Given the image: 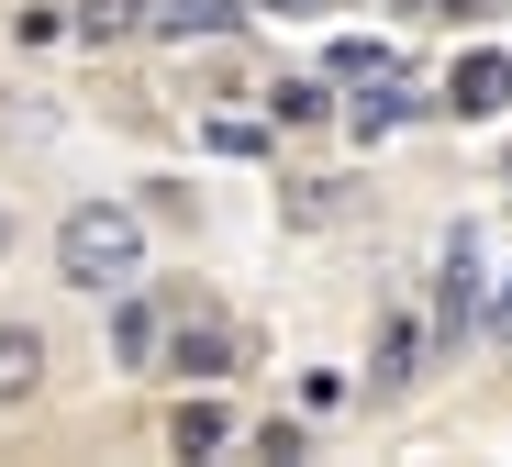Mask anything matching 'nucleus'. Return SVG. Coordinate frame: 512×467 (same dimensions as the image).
<instances>
[{"mask_svg":"<svg viewBox=\"0 0 512 467\" xmlns=\"http://www.w3.org/2000/svg\"><path fill=\"white\" fill-rule=\"evenodd\" d=\"M479 312H490V290H479V245L446 234V256H435V345L457 356V334H479Z\"/></svg>","mask_w":512,"mask_h":467,"instance_id":"obj_3","label":"nucleus"},{"mask_svg":"<svg viewBox=\"0 0 512 467\" xmlns=\"http://www.w3.org/2000/svg\"><path fill=\"white\" fill-rule=\"evenodd\" d=\"M45 379H56V334L34 312H0V412H34Z\"/></svg>","mask_w":512,"mask_h":467,"instance_id":"obj_2","label":"nucleus"},{"mask_svg":"<svg viewBox=\"0 0 512 467\" xmlns=\"http://www.w3.org/2000/svg\"><path fill=\"white\" fill-rule=\"evenodd\" d=\"M435 12H490V0H435Z\"/></svg>","mask_w":512,"mask_h":467,"instance_id":"obj_18","label":"nucleus"},{"mask_svg":"<svg viewBox=\"0 0 512 467\" xmlns=\"http://www.w3.org/2000/svg\"><path fill=\"white\" fill-rule=\"evenodd\" d=\"M245 12H312V0H245Z\"/></svg>","mask_w":512,"mask_h":467,"instance_id":"obj_17","label":"nucleus"},{"mask_svg":"<svg viewBox=\"0 0 512 467\" xmlns=\"http://www.w3.org/2000/svg\"><path fill=\"white\" fill-rule=\"evenodd\" d=\"M501 101H512V56H501V45H479V56L446 78V112H457V123H490Z\"/></svg>","mask_w":512,"mask_h":467,"instance_id":"obj_5","label":"nucleus"},{"mask_svg":"<svg viewBox=\"0 0 512 467\" xmlns=\"http://www.w3.org/2000/svg\"><path fill=\"white\" fill-rule=\"evenodd\" d=\"M156 367H167V379H201V390H212L223 367H234V323L179 301V312H167V356H156Z\"/></svg>","mask_w":512,"mask_h":467,"instance_id":"obj_4","label":"nucleus"},{"mask_svg":"<svg viewBox=\"0 0 512 467\" xmlns=\"http://www.w3.org/2000/svg\"><path fill=\"white\" fill-rule=\"evenodd\" d=\"M0 256H12V212H0Z\"/></svg>","mask_w":512,"mask_h":467,"instance_id":"obj_19","label":"nucleus"},{"mask_svg":"<svg viewBox=\"0 0 512 467\" xmlns=\"http://www.w3.org/2000/svg\"><path fill=\"white\" fill-rule=\"evenodd\" d=\"M245 445H256V456H312V423H290V412H268V423H245Z\"/></svg>","mask_w":512,"mask_h":467,"instance_id":"obj_14","label":"nucleus"},{"mask_svg":"<svg viewBox=\"0 0 512 467\" xmlns=\"http://www.w3.org/2000/svg\"><path fill=\"white\" fill-rule=\"evenodd\" d=\"M479 323H490V334L512 345V278H501V290H490V312H479Z\"/></svg>","mask_w":512,"mask_h":467,"instance_id":"obj_16","label":"nucleus"},{"mask_svg":"<svg viewBox=\"0 0 512 467\" xmlns=\"http://www.w3.org/2000/svg\"><path fill=\"white\" fill-rule=\"evenodd\" d=\"M279 212H290V223H334V212H346V178H290Z\"/></svg>","mask_w":512,"mask_h":467,"instance_id":"obj_12","label":"nucleus"},{"mask_svg":"<svg viewBox=\"0 0 512 467\" xmlns=\"http://www.w3.org/2000/svg\"><path fill=\"white\" fill-rule=\"evenodd\" d=\"M201 145H212V156H268V123H212Z\"/></svg>","mask_w":512,"mask_h":467,"instance_id":"obj_15","label":"nucleus"},{"mask_svg":"<svg viewBox=\"0 0 512 467\" xmlns=\"http://www.w3.org/2000/svg\"><path fill=\"white\" fill-rule=\"evenodd\" d=\"M167 312H179V301H134V290H123V312H112V356L134 367V379L167 356Z\"/></svg>","mask_w":512,"mask_h":467,"instance_id":"obj_9","label":"nucleus"},{"mask_svg":"<svg viewBox=\"0 0 512 467\" xmlns=\"http://www.w3.org/2000/svg\"><path fill=\"white\" fill-rule=\"evenodd\" d=\"M145 212L134 201H67L56 212V290H78V301H123L134 290V278H145Z\"/></svg>","mask_w":512,"mask_h":467,"instance_id":"obj_1","label":"nucleus"},{"mask_svg":"<svg viewBox=\"0 0 512 467\" xmlns=\"http://www.w3.org/2000/svg\"><path fill=\"white\" fill-rule=\"evenodd\" d=\"M67 23L90 34V45H134L145 34V0H67Z\"/></svg>","mask_w":512,"mask_h":467,"instance_id":"obj_10","label":"nucleus"},{"mask_svg":"<svg viewBox=\"0 0 512 467\" xmlns=\"http://www.w3.org/2000/svg\"><path fill=\"white\" fill-rule=\"evenodd\" d=\"M145 223H201V201H190V178H145V201H134Z\"/></svg>","mask_w":512,"mask_h":467,"instance_id":"obj_13","label":"nucleus"},{"mask_svg":"<svg viewBox=\"0 0 512 467\" xmlns=\"http://www.w3.org/2000/svg\"><path fill=\"white\" fill-rule=\"evenodd\" d=\"M323 78H268V123H323Z\"/></svg>","mask_w":512,"mask_h":467,"instance_id":"obj_11","label":"nucleus"},{"mask_svg":"<svg viewBox=\"0 0 512 467\" xmlns=\"http://www.w3.org/2000/svg\"><path fill=\"white\" fill-rule=\"evenodd\" d=\"M412 379H423V323L390 312V323H379V356H368V401H401Z\"/></svg>","mask_w":512,"mask_h":467,"instance_id":"obj_6","label":"nucleus"},{"mask_svg":"<svg viewBox=\"0 0 512 467\" xmlns=\"http://www.w3.org/2000/svg\"><path fill=\"white\" fill-rule=\"evenodd\" d=\"M145 34H167V45H223V34H245V0H156L145 12Z\"/></svg>","mask_w":512,"mask_h":467,"instance_id":"obj_7","label":"nucleus"},{"mask_svg":"<svg viewBox=\"0 0 512 467\" xmlns=\"http://www.w3.org/2000/svg\"><path fill=\"white\" fill-rule=\"evenodd\" d=\"M223 445H245V423L201 390V401H179V412H167V456H223Z\"/></svg>","mask_w":512,"mask_h":467,"instance_id":"obj_8","label":"nucleus"}]
</instances>
